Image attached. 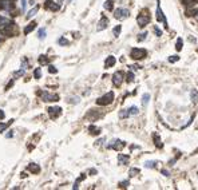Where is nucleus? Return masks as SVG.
<instances>
[{"label":"nucleus","instance_id":"nucleus-1","mask_svg":"<svg viewBox=\"0 0 198 190\" xmlns=\"http://www.w3.org/2000/svg\"><path fill=\"white\" fill-rule=\"evenodd\" d=\"M112 100H114V93L110 91V93H107L106 95L100 96V98L97 100V105H99V106H107V105H110V103L112 102Z\"/></svg>","mask_w":198,"mask_h":190},{"label":"nucleus","instance_id":"nucleus-2","mask_svg":"<svg viewBox=\"0 0 198 190\" xmlns=\"http://www.w3.org/2000/svg\"><path fill=\"white\" fill-rule=\"evenodd\" d=\"M146 50H143V48H133L131 50V52H130V56L133 58V59H135V60H139V59H143L145 56H146Z\"/></svg>","mask_w":198,"mask_h":190},{"label":"nucleus","instance_id":"nucleus-3","mask_svg":"<svg viewBox=\"0 0 198 190\" xmlns=\"http://www.w3.org/2000/svg\"><path fill=\"white\" fill-rule=\"evenodd\" d=\"M40 98L43 102H56V100H59V95L56 94H50L47 91H43L40 94Z\"/></svg>","mask_w":198,"mask_h":190},{"label":"nucleus","instance_id":"nucleus-4","mask_svg":"<svg viewBox=\"0 0 198 190\" xmlns=\"http://www.w3.org/2000/svg\"><path fill=\"white\" fill-rule=\"evenodd\" d=\"M126 146V143L121 139H112L109 145H107V149H114V150H122Z\"/></svg>","mask_w":198,"mask_h":190},{"label":"nucleus","instance_id":"nucleus-5","mask_svg":"<svg viewBox=\"0 0 198 190\" xmlns=\"http://www.w3.org/2000/svg\"><path fill=\"white\" fill-rule=\"evenodd\" d=\"M129 15H130V11L126 9V8H118V9L114 11V16H115V19H119V20L129 18Z\"/></svg>","mask_w":198,"mask_h":190},{"label":"nucleus","instance_id":"nucleus-6","mask_svg":"<svg viewBox=\"0 0 198 190\" xmlns=\"http://www.w3.org/2000/svg\"><path fill=\"white\" fill-rule=\"evenodd\" d=\"M44 8L46 9H50V11H59L60 9V4L59 3H55L52 2V0H46V3H44Z\"/></svg>","mask_w":198,"mask_h":190},{"label":"nucleus","instance_id":"nucleus-7","mask_svg":"<svg viewBox=\"0 0 198 190\" xmlns=\"http://www.w3.org/2000/svg\"><path fill=\"white\" fill-rule=\"evenodd\" d=\"M122 82H123V72L122 71H116L112 75V83H114V86L119 87L122 84Z\"/></svg>","mask_w":198,"mask_h":190},{"label":"nucleus","instance_id":"nucleus-8","mask_svg":"<svg viewBox=\"0 0 198 190\" xmlns=\"http://www.w3.org/2000/svg\"><path fill=\"white\" fill-rule=\"evenodd\" d=\"M48 114H50V117H51V119H55V118H58L60 114H62V108L60 107H58V106H55V107H50L48 108Z\"/></svg>","mask_w":198,"mask_h":190},{"label":"nucleus","instance_id":"nucleus-9","mask_svg":"<svg viewBox=\"0 0 198 190\" xmlns=\"http://www.w3.org/2000/svg\"><path fill=\"white\" fill-rule=\"evenodd\" d=\"M137 21H138V26L139 27H145L146 24H149V21H150V18L147 15H143L141 14L138 18H137Z\"/></svg>","mask_w":198,"mask_h":190},{"label":"nucleus","instance_id":"nucleus-10","mask_svg":"<svg viewBox=\"0 0 198 190\" xmlns=\"http://www.w3.org/2000/svg\"><path fill=\"white\" fill-rule=\"evenodd\" d=\"M107 26H109V19L103 16V18L99 20V23H98L97 31H103V30H106V28H107Z\"/></svg>","mask_w":198,"mask_h":190},{"label":"nucleus","instance_id":"nucleus-11","mask_svg":"<svg viewBox=\"0 0 198 190\" xmlns=\"http://www.w3.org/2000/svg\"><path fill=\"white\" fill-rule=\"evenodd\" d=\"M157 20L158 21H163L165 26H167V21L163 16V12H162V9H161V5H159V0H158V5H157Z\"/></svg>","mask_w":198,"mask_h":190},{"label":"nucleus","instance_id":"nucleus-12","mask_svg":"<svg viewBox=\"0 0 198 190\" xmlns=\"http://www.w3.org/2000/svg\"><path fill=\"white\" fill-rule=\"evenodd\" d=\"M130 161V157L129 155H125V154H119L118 155V163L119 165H127Z\"/></svg>","mask_w":198,"mask_h":190},{"label":"nucleus","instance_id":"nucleus-13","mask_svg":"<svg viewBox=\"0 0 198 190\" xmlns=\"http://www.w3.org/2000/svg\"><path fill=\"white\" fill-rule=\"evenodd\" d=\"M28 171H31L32 174H38L40 173V166L36 163H30L28 165Z\"/></svg>","mask_w":198,"mask_h":190},{"label":"nucleus","instance_id":"nucleus-14","mask_svg":"<svg viewBox=\"0 0 198 190\" xmlns=\"http://www.w3.org/2000/svg\"><path fill=\"white\" fill-rule=\"evenodd\" d=\"M11 24V20L8 18H4V16H0V28L4 30L5 27H8Z\"/></svg>","mask_w":198,"mask_h":190},{"label":"nucleus","instance_id":"nucleus-15","mask_svg":"<svg viewBox=\"0 0 198 190\" xmlns=\"http://www.w3.org/2000/svg\"><path fill=\"white\" fill-rule=\"evenodd\" d=\"M115 62H116V59L114 56H109L106 59V62H104V67H106V68H110V67H112L115 64Z\"/></svg>","mask_w":198,"mask_h":190},{"label":"nucleus","instance_id":"nucleus-16","mask_svg":"<svg viewBox=\"0 0 198 190\" xmlns=\"http://www.w3.org/2000/svg\"><path fill=\"white\" fill-rule=\"evenodd\" d=\"M35 27H36V21H32V23H30V24L24 28V35H28L32 30H35Z\"/></svg>","mask_w":198,"mask_h":190},{"label":"nucleus","instance_id":"nucleus-17","mask_svg":"<svg viewBox=\"0 0 198 190\" xmlns=\"http://www.w3.org/2000/svg\"><path fill=\"white\" fill-rule=\"evenodd\" d=\"M190 98H191L193 103H197L198 102V91L197 90H191L190 91Z\"/></svg>","mask_w":198,"mask_h":190},{"label":"nucleus","instance_id":"nucleus-18","mask_svg":"<svg viewBox=\"0 0 198 190\" xmlns=\"http://www.w3.org/2000/svg\"><path fill=\"white\" fill-rule=\"evenodd\" d=\"M153 138H154V142H155V145H157V147H159V149L163 147V145H162V141H161V138H159L158 134H154Z\"/></svg>","mask_w":198,"mask_h":190},{"label":"nucleus","instance_id":"nucleus-19","mask_svg":"<svg viewBox=\"0 0 198 190\" xmlns=\"http://www.w3.org/2000/svg\"><path fill=\"white\" fill-rule=\"evenodd\" d=\"M38 11H39V5H35V7H33V8H32V9L30 11V12L27 14V19H31V18H32V16L35 15V14L38 12Z\"/></svg>","mask_w":198,"mask_h":190},{"label":"nucleus","instance_id":"nucleus-20","mask_svg":"<svg viewBox=\"0 0 198 190\" xmlns=\"http://www.w3.org/2000/svg\"><path fill=\"white\" fill-rule=\"evenodd\" d=\"M88 131H90L91 134H94V135H98V134L100 133V129H98V127H95V126L91 125V126L88 127Z\"/></svg>","mask_w":198,"mask_h":190},{"label":"nucleus","instance_id":"nucleus-21","mask_svg":"<svg viewBox=\"0 0 198 190\" xmlns=\"http://www.w3.org/2000/svg\"><path fill=\"white\" fill-rule=\"evenodd\" d=\"M121 31H122V26H115V27H114V30H112L114 36H115V38H118V36H119V33H121Z\"/></svg>","mask_w":198,"mask_h":190},{"label":"nucleus","instance_id":"nucleus-22","mask_svg":"<svg viewBox=\"0 0 198 190\" xmlns=\"http://www.w3.org/2000/svg\"><path fill=\"white\" fill-rule=\"evenodd\" d=\"M130 114H129V110H121L119 111V118L121 119H125V118H129Z\"/></svg>","mask_w":198,"mask_h":190},{"label":"nucleus","instance_id":"nucleus-23","mask_svg":"<svg viewBox=\"0 0 198 190\" xmlns=\"http://www.w3.org/2000/svg\"><path fill=\"white\" fill-rule=\"evenodd\" d=\"M104 9L112 11V0H106V2H104Z\"/></svg>","mask_w":198,"mask_h":190},{"label":"nucleus","instance_id":"nucleus-24","mask_svg":"<svg viewBox=\"0 0 198 190\" xmlns=\"http://www.w3.org/2000/svg\"><path fill=\"white\" fill-rule=\"evenodd\" d=\"M126 82H127V83H131V82H134V74H133V71L127 72V75H126Z\"/></svg>","mask_w":198,"mask_h":190},{"label":"nucleus","instance_id":"nucleus-25","mask_svg":"<svg viewBox=\"0 0 198 190\" xmlns=\"http://www.w3.org/2000/svg\"><path fill=\"white\" fill-rule=\"evenodd\" d=\"M138 113H139V110H138L137 106H131V107L129 108V114H130V115H137Z\"/></svg>","mask_w":198,"mask_h":190},{"label":"nucleus","instance_id":"nucleus-26","mask_svg":"<svg viewBox=\"0 0 198 190\" xmlns=\"http://www.w3.org/2000/svg\"><path fill=\"white\" fill-rule=\"evenodd\" d=\"M182 46H183V42H182L181 38H178V39H177V43H176V50H177V51H181V50H182Z\"/></svg>","mask_w":198,"mask_h":190},{"label":"nucleus","instance_id":"nucleus-27","mask_svg":"<svg viewBox=\"0 0 198 190\" xmlns=\"http://www.w3.org/2000/svg\"><path fill=\"white\" fill-rule=\"evenodd\" d=\"M155 165H157L155 161H146V162H145V166L149 167V169H153V167H155Z\"/></svg>","mask_w":198,"mask_h":190},{"label":"nucleus","instance_id":"nucleus-28","mask_svg":"<svg viewBox=\"0 0 198 190\" xmlns=\"http://www.w3.org/2000/svg\"><path fill=\"white\" fill-rule=\"evenodd\" d=\"M40 76H42V70H40V68H35V71H33V78H35V79H40Z\"/></svg>","mask_w":198,"mask_h":190},{"label":"nucleus","instance_id":"nucleus-29","mask_svg":"<svg viewBox=\"0 0 198 190\" xmlns=\"http://www.w3.org/2000/svg\"><path fill=\"white\" fill-rule=\"evenodd\" d=\"M38 38H39L40 40L46 38V30H44V28H40V30L38 31Z\"/></svg>","mask_w":198,"mask_h":190},{"label":"nucleus","instance_id":"nucleus-30","mask_svg":"<svg viewBox=\"0 0 198 190\" xmlns=\"http://www.w3.org/2000/svg\"><path fill=\"white\" fill-rule=\"evenodd\" d=\"M24 72H26V70H19V71H16V72H14V78L15 79H18V78H20V76H23L24 75Z\"/></svg>","mask_w":198,"mask_h":190},{"label":"nucleus","instance_id":"nucleus-31","mask_svg":"<svg viewBox=\"0 0 198 190\" xmlns=\"http://www.w3.org/2000/svg\"><path fill=\"white\" fill-rule=\"evenodd\" d=\"M149 100H150V94H145V95L142 96V105L146 106V105L149 103Z\"/></svg>","mask_w":198,"mask_h":190},{"label":"nucleus","instance_id":"nucleus-32","mask_svg":"<svg viewBox=\"0 0 198 190\" xmlns=\"http://www.w3.org/2000/svg\"><path fill=\"white\" fill-rule=\"evenodd\" d=\"M39 63H40V64H48L47 56H44V55H40V56H39Z\"/></svg>","mask_w":198,"mask_h":190},{"label":"nucleus","instance_id":"nucleus-33","mask_svg":"<svg viewBox=\"0 0 198 190\" xmlns=\"http://www.w3.org/2000/svg\"><path fill=\"white\" fill-rule=\"evenodd\" d=\"M12 122H14V120H9L8 123H0V133H3V131H4V130H5L11 123H12Z\"/></svg>","mask_w":198,"mask_h":190},{"label":"nucleus","instance_id":"nucleus-34","mask_svg":"<svg viewBox=\"0 0 198 190\" xmlns=\"http://www.w3.org/2000/svg\"><path fill=\"white\" fill-rule=\"evenodd\" d=\"M58 43H59L60 46H68V44H70V42H68L67 39H64V38H59V40H58Z\"/></svg>","mask_w":198,"mask_h":190},{"label":"nucleus","instance_id":"nucleus-35","mask_svg":"<svg viewBox=\"0 0 198 190\" xmlns=\"http://www.w3.org/2000/svg\"><path fill=\"white\" fill-rule=\"evenodd\" d=\"M146 36H147V32L145 31V32H141L138 35V42H143L145 39H146Z\"/></svg>","mask_w":198,"mask_h":190},{"label":"nucleus","instance_id":"nucleus-36","mask_svg":"<svg viewBox=\"0 0 198 190\" xmlns=\"http://www.w3.org/2000/svg\"><path fill=\"white\" fill-rule=\"evenodd\" d=\"M21 68H23V70H27V68H28V62H27L26 58L21 59Z\"/></svg>","mask_w":198,"mask_h":190},{"label":"nucleus","instance_id":"nucleus-37","mask_svg":"<svg viewBox=\"0 0 198 190\" xmlns=\"http://www.w3.org/2000/svg\"><path fill=\"white\" fill-rule=\"evenodd\" d=\"M178 60H179V56H178V55H171V56L169 58V62H170V63L178 62Z\"/></svg>","mask_w":198,"mask_h":190},{"label":"nucleus","instance_id":"nucleus-38","mask_svg":"<svg viewBox=\"0 0 198 190\" xmlns=\"http://www.w3.org/2000/svg\"><path fill=\"white\" fill-rule=\"evenodd\" d=\"M137 174H139V169H130V171H129L130 177H135Z\"/></svg>","mask_w":198,"mask_h":190},{"label":"nucleus","instance_id":"nucleus-39","mask_svg":"<svg viewBox=\"0 0 198 190\" xmlns=\"http://www.w3.org/2000/svg\"><path fill=\"white\" fill-rule=\"evenodd\" d=\"M26 7H27V0H21V12H26Z\"/></svg>","mask_w":198,"mask_h":190},{"label":"nucleus","instance_id":"nucleus-40","mask_svg":"<svg viewBox=\"0 0 198 190\" xmlns=\"http://www.w3.org/2000/svg\"><path fill=\"white\" fill-rule=\"evenodd\" d=\"M48 71H50L51 74H56V72H58V70L55 68L54 66H48Z\"/></svg>","mask_w":198,"mask_h":190},{"label":"nucleus","instance_id":"nucleus-41","mask_svg":"<svg viewBox=\"0 0 198 190\" xmlns=\"http://www.w3.org/2000/svg\"><path fill=\"white\" fill-rule=\"evenodd\" d=\"M129 185H130V182H129V181H123V182H121V183H119V187H127Z\"/></svg>","mask_w":198,"mask_h":190},{"label":"nucleus","instance_id":"nucleus-42","mask_svg":"<svg viewBox=\"0 0 198 190\" xmlns=\"http://www.w3.org/2000/svg\"><path fill=\"white\" fill-rule=\"evenodd\" d=\"M154 32L157 33V36H161V35H162V31H161L158 27H155V28H154Z\"/></svg>","mask_w":198,"mask_h":190},{"label":"nucleus","instance_id":"nucleus-43","mask_svg":"<svg viewBox=\"0 0 198 190\" xmlns=\"http://www.w3.org/2000/svg\"><path fill=\"white\" fill-rule=\"evenodd\" d=\"M70 102H71V103H78L79 102V98H71V99H70Z\"/></svg>","mask_w":198,"mask_h":190},{"label":"nucleus","instance_id":"nucleus-44","mask_svg":"<svg viewBox=\"0 0 198 190\" xmlns=\"http://www.w3.org/2000/svg\"><path fill=\"white\" fill-rule=\"evenodd\" d=\"M103 142H104V138H102V139H99V141H97V142H95V145H97V146H99V145H102Z\"/></svg>","mask_w":198,"mask_h":190},{"label":"nucleus","instance_id":"nucleus-45","mask_svg":"<svg viewBox=\"0 0 198 190\" xmlns=\"http://www.w3.org/2000/svg\"><path fill=\"white\" fill-rule=\"evenodd\" d=\"M5 117V114H4V111L3 110H0V119H3Z\"/></svg>","mask_w":198,"mask_h":190},{"label":"nucleus","instance_id":"nucleus-46","mask_svg":"<svg viewBox=\"0 0 198 190\" xmlns=\"http://www.w3.org/2000/svg\"><path fill=\"white\" fill-rule=\"evenodd\" d=\"M14 137V131H11L9 134H7V138H12Z\"/></svg>","mask_w":198,"mask_h":190},{"label":"nucleus","instance_id":"nucleus-47","mask_svg":"<svg viewBox=\"0 0 198 190\" xmlns=\"http://www.w3.org/2000/svg\"><path fill=\"white\" fill-rule=\"evenodd\" d=\"M162 174L166 175V177H169V171H166V170H162Z\"/></svg>","mask_w":198,"mask_h":190},{"label":"nucleus","instance_id":"nucleus-48","mask_svg":"<svg viewBox=\"0 0 198 190\" xmlns=\"http://www.w3.org/2000/svg\"><path fill=\"white\" fill-rule=\"evenodd\" d=\"M12 83H14V82H12V80H11V82H9V83L7 84V87H5V88H7V90H8V88H9L11 86H12Z\"/></svg>","mask_w":198,"mask_h":190},{"label":"nucleus","instance_id":"nucleus-49","mask_svg":"<svg viewBox=\"0 0 198 190\" xmlns=\"http://www.w3.org/2000/svg\"><path fill=\"white\" fill-rule=\"evenodd\" d=\"M97 173V170L95 169H92V170H90V174H95Z\"/></svg>","mask_w":198,"mask_h":190},{"label":"nucleus","instance_id":"nucleus-50","mask_svg":"<svg viewBox=\"0 0 198 190\" xmlns=\"http://www.w3.org/2000/svg\"><path fill=\"white\" fill-rule=\"evenodd\" d=\"M2 39H3V35H2V33H0V42H2Z\"/></svg>","mask_w":198,"mask_h":190},{"label":"nucleus","instance_id":"nucleus-51","mask_svg":"<svg viewBox=\"0 0 198 190\" xmlns=\"http://www.w3.org/2000/svg\"><path fill=\"white\" fill-rule=\"evenodd\" d=\"M62 2H63V0H58V3H59V4H60V3H62Z\"/></svg>","mask_w":198,"mask_h":190},{"label":"nucleus","instance_id":"nucleus-52","mask_svg":"<svg viewBox=\"0 0 198 190\" xmlns=\"http://www.w3.org/2000/svg\"><path fill=\"white\" fill-rule=\"evenodd\" d=\"M70 2H72V0H68V3H70Z\"/></svg>","mask_w":198,"mask_h":190},{"label":"nucleus","instance_id":"nucleus-53","mask_svg":"<svg viewBox=\"0 0 198 190\" xmlns=\"http://www.w3.org/2000/svg\"><path fill=\"white\" fill-rule=\"evenodd\" d=\"M197 52H198V50H197Z\"/></svg>","mask_w":198,"mask_h":190}]
</instances>
